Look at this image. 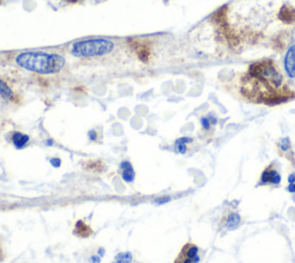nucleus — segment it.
Returning a JSON list of instances; mask_svg holds the SVG:
<instances>
[{"mask_svg":"<svg viewBox=\"0 0 295 263\" xmlns=\"http://www.w3.org/2000/svg\"><path fill=\"white\" fill-rule=\"evenodd\" d=\"M281 87L283 76L271 60H262L253 64L243 78V91L248 92L249 96L254 94L263 96L268 92L270 97L274 92L280 90Z\"/></svg>","mask_w":295,"mask_h":263,"instance_id":"f257e3e1","label":"nucleus"},{"mask_svg":"<svg viewBox=\"0 0 295 263\" xmlns=\"http://www.w3.org/2000/svg\"><path fill=\"white\" fill-rule=\"evenodd\" d=\"M17 64L38 74H56L65 66V58L57 53L23 52L17 57Z\"/></svg>","mask_w":295,"mask_h":263,"instance_id":"f03ea898","label":"nucleus"},{"mask_svg":"<svg viewBox=\"0 0 295 263\" xmlns=\"http://www.w3.org/2000/svg\"><path fill=\"white\" fill-rule=\"evenodd\" d=\"M114 49L113 42L104 40V38H97V40L82 41L75 43L72 47V54L75 57L88 58L104 56L110 53Z\"/></svg>","mask_w":295,"mask_h":263,"instance_id":"7ed1b4c3","label":"nucleus"},{"mask_svg":"<svg viewBox=\"0 0 295 263\" xmlns=\"http://www.w3.org/2000/svg\"><path fill=\"white\" fill-rule=\"evenodd\" d=\"M201 260L200 249L194 243L188 242L182 247L181 252L179 253L178 258L174 263H198Z\"/></svg>","mask_w":295,"mask_h":263,"instance_id":"20e7f679","label":"nucleus"},{"mask_svg":"<svg viewBox=\"0 0 295 263\" xmlns=\"http://www.w3.org/2000/svg\"><path fill=\"white\" fill-rule=\"evenodd\" d=\"M281 181V175H279L277 170L269 166L268 169H265L262 173L261 177V184L262 185H279Z\"/></svg>","mask_w":295,"mask_h":263,"instance_id":"39448f33","label":"nucleus"},{"mask_svg":"<svg viewBox=\"0 0 295 263\" xmlns=\"http://www.w3.org/2000/svg\"><path fill=\"white\" fill-rule=\"evenodd\" d=\"M285 70L291 79H295V44L287 50L285 56Z\"/></svg>","mask_w":295,"mask_h":263,"instance_id":"423d86ee","label":"nucleus"},{"mask_svg":"<svg viewBox=\"0 0 295 263\" xmlns=\"http://www.w3.org/2000/svg\"><path fill=\"white\" fill-rule=\"evenodd\" d=\"M121 173H123V179L127 182H131L135 178V171H134L133 165L129 162H123L120 164Z\"/></svg>","mask_w":295,"mask_h":263,"instance_id":"0eeeda50","label":"nucleus"},{"mask_svg":"<svg viewBox=\"0 0 295 263\" xmlns=\"http://www.w3.org/2000/svg\"><path fill=\"white\" fill-rule=\"evenodd\" d=\"M240 223H241V217L238 213H231L229 216L226 217L225 226L227 230H235L238 229Z\"/></svg>","mask_w":295,"mask_h":263,"instance_id":"6e6552de","label":"nucleus"},{"mask_svg":"<svg viewBox=\"0 0 295 263\" xmlns=\"http://www.w3.org/2000/svg\"><path fill=\"white\" fill-rule=\"evenodd\" d=\"M28 141H29V136L25 135V134L19 133V132L13 134V143H14L15 148L18 149L24 148L25 144L28 143Z\"/></svg>","mask_w":295,"mask_h":263,"instance_id":"1a4fd4ad","label":"nucleus"},{"mask_svg":"<svg viewBox=\"0 0 295 263\" xmlns=\"http://www.w3.org/2000/svg\"><path fill=\"white\" fill-rule=\"evenodd\" d=\"M193 142V139L191 137H180V139H178L175 141V152L179 153H186V152H187V144Z\"/></svg>","mask_w":295,"mask_h":263,"instance_id":"9d476101","label":"nucleus"},{"mask_svg":"<svg viewBox=\"0 0 295 263\" xmlns=\"http://www.w3.org/2000/svg\"><path fill=\"white\" fill-rule=\"evenodd\" d=\"M134 262H135V260H134L131 253L126 252V253H119L111 263H134Z\"/></svg>","mask_w":295,"mask_h":263,"instance_id":"9b49d317","label":"nucleus"},{"mask_svg":"<svg viewBox=\"0 0 295 263\" xmlns=\"http://www.w3.org/2000/svg\"><path fill=\"white\" fill-rule=\"evenodd\" d=\"M0 94H1L5 99L13 98V91L11 90V88L4 81H1V80H0Z\"/></svg>","mask_w":295,"mask_h":263,"instance_id":"f8f14e48","label":"nucleus"},{"mask_svg":"<svg viewBox=\"0 0 295 263\" xmlns=\"http://www.w3.org/2000/svg\"><path fill=\"white\" fill-rule=\"evenodd\" d=\"M75 229L79 230V236L89 237V235H90V232H89V226L85 225V224L83 223L82 220H80V222L76 223Z\"/></svg>","mask_w":295,"mask_h":263,"instance_id":"ddd939ff","label":"nucleus"},{"mask_svg":"<svg viewBox=\"0 0 295 263\" xmlns=\"http://www.w3.org/2000/svg\"><path fill=\"white\" fill-rule=\"evenodd\" d=\"M279 146H280V149L283 150V152H287V150L291 148L290 139H288V137H284V139H281Z\"/></svg>","mask_w":295,"mask_h":263,"instance_id":"4468645a","label":"nucleus"},{"mask_svg":"<svg viewBox=\"0 0 295 263\" xmlns=\"http://www.w3.org/2000/svg\"><path fill=\"white\" fill-rule=\"evenodd\" d=\"M201 125H202V127L204 128V130H210V127H211V123H210V119L208 117H203V118H201Z\"/></svg>","mask_w":295,"mask_h":263,"instance_id":"2eb2a0df","label":"nucleus"},{"mask_svg":"<svg viewBox=\"0 0 295 263\" xmlns=\"http://www.w3.org/2000/svg\"><path fill=\"white\" fill-rule=\"evenodd\" d=\"M169 200H171V197H159L157 198L156 200V203L157 204H163V203H166V202H169Z\"/></svg>","mask_w":295,"mask_h":263,"instance_id":"dca6fc26","label":"nucleus"},{"mask_svg":"<svg viewBox=\"0 0 295 263\" xmlns=\"http://www.w3.org/2000/svg\"><path fill=\"white\" fill-rule=\"evenodd\" d=\"M88 136L90 137L91 141H96V140H97V134H96V132L94 130H91L90 132H89Z\"/></svg>","mask_w":295,"mask_h":263,"instance_id":"f3484780","label":"nucleus"},{"mask_svg":"<svg viewBox=\"0 0 295 263\" xmlns=\"http://www.w3.org/2000/svg\"><path fill=\"white\" fill-rule=\"evenodd\" d=\"M51 164H52L53 166H56V168H58V166H60V164H62V162H60V159H58V158H52L51 159Z\"/></svg>","mask_w":295,"mask_h":263,"instance_id":"a211bd4d","label":"nucleus"},{"mask_svg":"<svg viewBox=\"0 0 295 263\" xmlns=\"http://www.w3.org/2000/svg\"><path fill=\"white\" fill-rule=\"evenodd\" d=\"M288 182H290V184H295V173L290 175V177H288Z\"/></svg>","mask_w":295,"mask_h":263,"instance_id":"6ab92c4d","label":"nucleus"},{"mask_svg":"<svg viewBox=\"0 0 295 263\" xmlns=\"http://www.w3.org/2000/svg\"><path fill=\"white\" fill-rule=\"evenodd\" d=\"M287 191L290 193H295V184H290V186L287 187Z\"/></svg>","mask_w":295,"mask_h":263,"instance_id":"aec40b11","label":"nucleus"},{"mask_svg":"<svg viewBox=\"0 0 295 263\" xmlns=\"http://www.w3.org/2000/svg\"><path fill=\"white\" fill-rule=\"evenodd\" d=\"M66 1L72 2V4H74V2H78V1H80V0H66Z\"/></svg>","mask_w":295,"mask_h":263,"instance_id":"412c9836","label":"nucleus"},{"mask_svg":"<svg viewBox=\"0 0 295 263\" xmlns=\"http://www.w3.org/2000/svg\"><path fill=\"white\" fill-rule=\"evenodd\" d=\"M134 263H139V262H134Z\"/></svg>","mask_w":295,"mask_h":263,"instance_id":"4be33fe9","label":"nucleus"}]
</instances>
